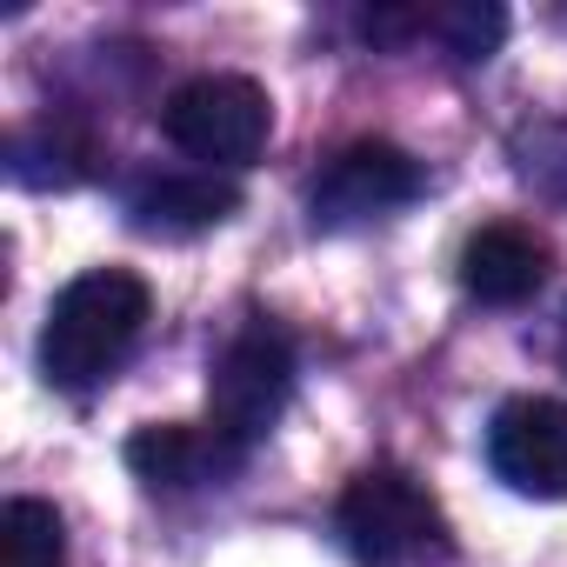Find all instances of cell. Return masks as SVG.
Listing matches in <instances>:
<instances>
[{
	"label": "cell",
	"mask_w": 567,
	"mask_h": 567,
	"mask_svg": "<svg viewBox=\"0 0 567 567\" xmlns=\"http://www.w3.org/2000/svg\"><path fill=\"white\" fill-rule=\"evenodd\" d=\"M288 401H295V341L274 321H247L207 368V421L254 454V441L274 434Z\"/></svg>",
	"instance_id": "3957f363"
},
{
	"label": "cell",
	"mask_w": 567,
	"mask_h": 567,
	"mask_svg": "<svg viewBox=\"0 0 567 567\" xmlns=\"http://www.w3.org/2000/svg\"><path fill=\"white\" fill-rule=\"evenodd\" d=\"M161 127L200 167H247V161H260V147L274 134V101L247 74H194L187 87L167 94Z\"/></svg>",
	"instance_id": "277c9868"
},
{
	"label": "cell",
	"mask_w": 567,
	"mask_h": 567,
	"mask_svg": "<svg viewBox=\"0 0 567 567\" xmlns=\"http://www.w3.org/2000/svg\"><path fill=\"white\" fill-rule=\"evenodd\" d=\"M341 540L361 567H434L447 560V514L441 501L408 474V467H368L348 481L341 507Z\"/></svg>",
	"instance_id": "7a4b0ae2"
},
{
	"label": "cell",
	"mask_w": 567,
	"mask_h": 567,
	"mask_svg": "<svg viewBox=\"0 0 567 567\" xmlns=\"http://www.w3.org/2000/svg\"><path fill=\"white\" fill-rule=\"evenodd\" d=\"M234 207H240V194H234V181H220L214 167L141 174V181L127 187V220H134L141 234H161V240L207 234V227H220Z\"/></svg>",
	"instance_id": "9c48e42d"
},
{
	"label": "cell",
	"mask_w": 567,
	"mask_h": 567,
	"mask_svg": "<svg viewBox=\"0 0 567 567\" xmlns=\"http://www.w3.org/2000/svg\"><path fill=\"white\" fill-rule=\"evenodd\" d=\"M0 567H68V527L48 501L14 494L0 507Z\"/></svg>",
	"instance_id": "8fae6325"
},
{
	"label": "cell",
	"mask_w": 567,
	"mask_h": 567,
	"mask_svg": "<svg viewBox=\"0 0 567 567\" xmlns=\"http://www.w3.org/2000/svg\"><path fill=\"white\" fill-rule=\"evenodd\" d=\"M487 461L514 494L567 501V401L554 394L507 401L487 427Z\"/></svg>",
	"instance_id": "8992f818"
},
{
	"label": "cell",
	"mask_w": 567,
	"mask_h": 567,
	"mask_svg": "<svg viewBox=\"0 0 567 567\" xmlns=\"http://www.w3.org/2000/svg\"><path fill=\"white\" fill-rule=\"evenodd\" d=\"M127 467L154 494H187V487H220L227 474H240L247 447L227 441L214 421H154L127 441Z\"/></svg>",
	"instance_id": "52a82bcc"
},
{
	"label": "cell",
	"mask_w": 567,
	"mask_h": 567,
	"mask_svg": "<svg viewBox=\"0 0 567 567\" xmlns=\"http://www.w3.org/2000/svg\"><path fill=\"white\" fill-rule=\"evenodd\" d=\"M554 361L567 368V308H560V328H554Z\"/></svg>",
	"instance_id": "4fadbf2b"
},
{
	"label": "cell",
	"mask_w": 567,
	"mask_h": 567,
	"mask_svg": "<svg viewBox=\"0 0 567 567\" xmlns=\"http://www.w3.org/2000/svg\"><path fill=\"white\" fill-rule=\"evenodd\" d=\"M414 194H421V161L408 147L354 141L321 167V181L308 194V214H315V227H368V220L408 207Z\"/></svg>",
	"instance_id": "5b68a950"
},
{
	"label": "cell",
	"mask_w": 567,
	"mask_h": 567,
	"mask_svg": "<svg viewBox=\"0 0 567 567\" xmlns=\"http://www.w3.org/2000/svg\"><path fill=\"white\" fill-rule=\"evenodd\" d=\"M147 308H154V295H147V280L134 267H87V274H74L54 295L48 328H41V374L54 388H68V394L101 388L127 361V348L141 341Z\"/></svg>",
	"instance_id": "6da1fadb"
},
{
	"label": "cell",
	"mask_w": 567,
	"mask_h": 567,
	"mask_svg": "<svg viewBox=\"0 0 567 567\" xmlns=\"http://www.w3.org/2000/svg\"><path fill=\"white\" fill-rule=\"evenodd\" d=\"M547 274H554V247L520 220H494V227L467 234V247H461V288L487 308L534 301L547 288Z\"/></svg>",
	"instance_id": "ba28073f"
},
{
	"label": "cell",
	"mask_w": 567,
	"mask_h": 567,
	"mask_svg": "<svg viewBox=\"0 0 567 567\" xmlns=\"http://www.w3.org/2000/svg\"><path fill=\"white\" fill-rule=\"evenodd\" d=\"M421 28H427L454 61H487V54L501 48V34H507V14L487 8V0H454V8L421 14Z\"/></svg>",
	"instance_id": "7c38bea8"
},
{
	"label": "cell",
	"mask_w": 567,
	"mask_h": 567,
	"mask_svg": "<svg viewBox=\"0 0 567 567\" xmlns=\"http://www.w3.org/2000/svg\"><path fill=\"white\" fill-rule=\"evenodd\" d=\"M101 167V141L74 121H34L8 134V174L21 187H81Z\"/></svg>",
	"instance_id": "30bf717a"
}]
</instances>
